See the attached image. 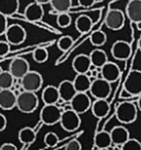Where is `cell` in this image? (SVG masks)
I'll list each match as a JSON object with an SVG mask.
<instances>
[{"label": "cell", "mask_w": 141, "mask_h": 150, "mask_svg": "<svg viewBox=\"0 0 141 150\" xmlns=\"http://www.w3.org/2000/svg\"><path fill=\"white\" fill-rule=\"evenodd\" d=\"M138 108L132 101H122L115 108V117L122 125H130L137 119Z\"/></svg>", "instance_id": "6da1fadb"}, {"label": "cell", "mask_w": 141, "mask_h": 150, "mask_svg": "<svg viewBox=\"0 0 141 150\" xmlns=\"http://www.w3.org/2000/svg\"><path fill=\"white\" fill-rule=\"evenodd\" d=\"M39 100L34 92L23 91L17 96L16 107L23 113H32L37 109Z\"/></svg>", "instance_id": "7a4b0ae2"}, {"label": "cell", "mask_w": 141, "mask_h": 150, "mask_svg": "<svg viewBox=\"0 0 141 150\" xmlns=\"http://www.w3.org/2000/svg\"><path fill=\"white\" fill-rule=\"evenodd\" d=\"M60 125L62 129L69 133L75 132L79 129L81 125L80 114L75 112L72 109H67V110L62 111V115L60 118Z\"/></svg>", "instance_id": "3957f363"}, {"label": "cell", "mask_w": 141, "mask_h": 150, "mask_svg": "<svg viewBox=\"0 0 141 150\" xmlns=\"http://www.w3.org/2000/svg\"><path fill=\"white\" fill-rule=\"evenodd\" d=\"M62 108L57 104H44L40 111V120L46 125H54L60 121Z\"/></svg>", "instance_id": "277c9868"}, {"label": "cell", "mask_w": 141, "mask_h": 150, "mask_svg": "<svg viewBox=\"0 0 141 150\" xmlns=\"http://www.w3.org/2000/svg\"><path fill=\"white\" fill-rule=\"evenodd\" d=\"M43 84L42 75L37 71L29 70L23 77L21 78V86L24 91L37 93Z\"/></svg>", "instance_id": "5b68a950"}, {"label": "cell", "mask_w": 141, "mask_h": 150, "mask_svg": "<svg viewBox=\"0 0 141 150\" xmlns=\"http://www.w3.org/2000/svg\"><path fill=\"white\" fill-rule=\"evenodd\" d=\"M89 93L95 99H108L111 94V83L103 78H95L91 82Z\"/></svg>", "instance_id": "8992f818"}, {"label": "cell", "mask_w": 141, "mask_h": 150, "mask_svg": "<svg viewBox=\"0 0 141 150\" xmlns=\"http://www.w3.org/2000/svg\"><path fill=\"white\" fill-rule=\"evenodd\" d=\"M5 40L9 42L11 45H20L26 40L27 37V32L25 28L18 24L7 26L6 31L4 33Z\"/></svg>", "instance_id": "52a82bcc"}, {"label": "cell", "mask_w": 141, "mask_h": 150, "mask_svg": "<svg viewBox=\"0 0 141 150\" xmlns=\"http://www.w3.org/2000/svg\"><path fill=\"white\" fill-rule=\"evenodd\" d=\"M126 23V15L120 9H109L105 16V25L108 29L118 31L122 29Z\"/></svg>", "instance_id": "ba28073f"}, {"label": "cell", "mask_w": 141, "mask_h": 150, "mask_svg": "<svg viewBox=\"0 0 141 150\" xmlns=\"http://www.w3.org/2000/svg\"><path fill=\"white\" fill-rule=\"evenodd\" d=\"M124 90H126L131 96L138 97L141 95V71L131 70L124 83Z\"/></svg>", "instance_id": "9c48e42d"}, {"label": "cell", "mask_w": 141, "mask_h": 150, "mask_svg": "<svg viewBox=\"0 0 141 150\" xmlns=\"http://www.w3.org/2000/svg\"><path fill=\"white\" fill-rule=\"evenodd\" d=\"M71 109L78 114H83L89 109H91L92 100L87 93H76L69 102Z\"/></svg>", "instance_id": "30bf717a"}, {"label": "cell", "mask_w": 141, "mask_h": 150, "mask_svg": "<svg viewBox=\"0 0 141 150\" xmlns=\"http://www.w3.org/2000/svg\"><path fill=\"white\" fill-rule=\"evenodd\" d=\"M110 52H111V56L115 60L126 61L131 56L132 47H131V44L128 41L118 40V41H115L112 44L111 48H110Z\"/></svg>", "instance_id": "8fae6325"}, {"label": "cell", "mask_w": 141, "mask_h": 150, "mask_svg": "<svg viewBox=\"0 0 141 150\" xmlns=\"http://www.w3.org/2000/svg\"><path fill=\"white\" fill-rule=\"evenodd\" d=\"M30 70V65L24 58H15L9 64V72L16 79H21L24 75Z\"/></svg>", "instance_id": "7c38bea8"}, {"label": "cell", "mask_w": 141, "mask_h": 150, "mask_svg": "<svg viewBox=\"0 0 141 150\" xmlns=\"http://www.w3.org/2000/svg\"><path fill=\"white\" fill-rule=\"evenodd\" d=\"M113 148L122 149V145L130 138V132L124 125H116L109 132Z\"/></svg>", "instance_id": "4fadbf2b"}, {"label": "cell", "mask_w": 141, "mask_h": 150, "mask_svg": "<svg viewBox=\"0 0 141 150\" xmlns=\"http://www.w3.org/2000/svg\"><path fill=\"white\" fill-rule=\"evenodd\" d=\"M101 75L102 78L105 80H107L110 83H113V82H116L118 79H120V67L113 62H107L101 67Z\"/></svg>", "instance_id": "5bb4252c"}, {"label": "cell", "mask_w": 141, "mask_h": 150, "mask_svg": "<svg viewBox=\"0 0 141 150\" xmlns=\"http://www.w3.org/2000/svg\"><path fill=\"white\" fill-rule=\"evenodd\" d=\"M44 11L42 4H39L37 2H31L26 6L24 11V16H25L26 21L32 22V23H37L40 22L43 18Z\"/></svg>", "instance_id": "9a60e30c"}, {"label": "cell", "mask_w": 141, "mask_h": 150, "mask_svg": "<svg viewBox=\"0 0 141 150\" xmlns=\"http://www.w3.org/2000/svg\"><path fill=\"white\" fill-rule=\"evenodd\" d=\"M126 17L132 23H141V0H129L126 5Z\"/></svg>", "instance_id": "2e32d148"}, {"label": "cell", "mask_w": 141, "mask_h": 150, "mask_svg": "<svg viewBox=\"0 0 141 150\" xmlns=\"http://www.w3.org/2000/svg\"><path fill=\"white\" fill-rule=\"evenodd\" d=\"M17 95L11 88L0 90V108L2 110H11L16 107Z\"/></svg>", "instance_id": "e0dca14e"}, {"label": "cell", "mask_w": 141, "mask_h": 150, "mask_svg": "<svg viewBox=\"0 0 141 150\" xmlns=\"http://www.w3.org/2000/svg\"><path fill=\"white\" fill-rule=\"evenodd\" d=\"M92 113L97 118H103L109 113L110 104L107 99H95L91 105Z\"/></svg>", "instance_id": "ac0fdd59"}, {"label": "cell", "mask_w": 141, "mask_h": 150, "mask_svg": "<svg viewBox=\"0 0 141 150\" xmlns=\"http://www.w3.org/2000/svg\"><path fill=\"white\" fill-rule=\"evenodd\" d=\"M58 91H59V95H60V99L65 103L70 102L71 99L77 93L74 86H73V82L67 79L60 82V84L58 86Z\"/></svg>", "instance_id": "d6986e66"}, {"label": "cell", "mask_w": 141, "mask_h": 150, "mask_svg": "<svg viewBox=\"0 0 141 150\" xmlns=\"http://www.w3.org/2000/svg\"><path fill=\"white\" fill-rule=\"evenodd\" d=\"M91 65L92 63L91 60H90V57L85 54H77L72 61V68L76 72V74H78V73H87V71L90 69Z\"/></svg>", "instance_id": "ffe728a7"}, {"label": "cell", "mask_w": 141, "mask_h": 150, "mask_svg": "<svg viewBox=\"0 0 141 150\" xmlns=\"http://www.w3.org/2000/svg\"><path fill=\"white\" fill-rule=\"evenodd\" d=\"M94 148L97 149H109L112 145L110 134L107 131H100L94 137Z\"/></svg>", "instance_id": "44dd1931"}, {"label": "cell", "mask_w": 141, "mask_h": 150, "mask_svg": "<svg viewBox=\"0 0 141 150\" xmlns=\"http://www.w3.org/2000/svg\"><path fill=\"white\" fill-rule=\"evenodd\" d=\"M41 99L44 104H57L60 100L58 86H48L43 88L41 94Z\"/></svg>", "instance_id": "7402d4cb"}, {"label": "cell", "mask_w": 141, "mask_h": 150, "mask_svg": "<svg viewBox=\"0 0 141 150\" xmlns=\"http://www.w3.org/2000/svg\"><path fill=\"white\" fill-rule=\"evenodd\" d=\"M73 86L77 93H88L91 86V78L85 73H78L73 79Z\"/></svg>", "instance_id": "603a6c76"}, {"label": "cell", "mask_w": 141, "mask_h": 150, "mask_svg": "<svg viewBox=\"0 0 141 150\" xmlns=\"http://www.w3.org/2000/svg\"><path fill=\"white\" fill-rule=\"evenodd\" d=\"M20 7V0H0V13L9 18L18 13Z\"/></svg>", "instance_id": "cb8c5ba5"}, {"label": "cell", "mask_w": 141, "mask_h": 150, "mask_svg": "<svg viewBox=\"0 0 141 150\" xmlns=\"http://www.w3.org/2000/svg\"><path fill=\"white\" fill-rule=\"evenodd\" d=\"M36 137H37V133L34 131L33 127H22L19 131V141L22 144L32 145L35 142Z\"/></svg>", "instance_id": "d4e9b609"}, {"label": "cell", "mask_w": 141, "mask_h": 150, "mask_svg": "<svg viewBox=\"0 0 141 150\" xmlns=\"http://www.w3.org/2000/svg\"><path fill=\"white\" fill-rule=\"evenodd\" d=\"M94 22L91 17L87 15H81L75 20V28L81 34H85L93 27Z\"/></svg>", "instance_id": "484cf974"}, {"label": "cell", "mask_w": 141, "mask_h": 150, "mask_svg": "<svg viewBox=\"0 0 141 150\" xmlns=\"http://www.w3.org/2000/svg\"><path fill=\"white\" fill-rule=\"evenodd\" d=\"M89 57L92 65L94 67H96V68H101L108 61V57L106 54V52L103 50H100V48L92 50Z\"/></svg>", "instance_id": "4316f807"}, {"label": "cell", "mask_w": 141, "mask_h": 150, "mask_svg": "<svg viewBox=\"0 0 141 150\" xmlns=\"http://www.w3.org/2000/svg\"><path fill=\"white\" fill-rule=\"evenodd\" d=\"M50 4L53 11L57 13H69L72 7V0H51Z\"/></svg>", "instance_id": "83f0119b"}, {"label": "cell", "mask_w": 141, "mask_h": 150, "mask_svg": "<svg viewBox=\"0 0 141 150\" xmlns=\"http://www.w3.org/2000/svg\"><path fill=\"white\" fill-rule=\"evenodd\" d=\"M107 41V35L102 30H96L90 35V42L94 46H102Z\"/></svg>", "instance_id": "f1b7e54d"}, {"label": "cell", "mask_w": 141, "mask_h": 150, "mask_svg": "<svg viewBox=\"0 0 141 150\" xmlns=\"http://www.w3.org/2000/svg\"><path fill=\"white\" fill-rule=\"evenodd\" d=\"M16 78L9 71H1L0 73V90L2 88H13Z\"/></svg>", "instance_id": "f546056e"}, {"label": "cell", "mask_w": 141, "mask_h": 150, "mask_svg": "<svg viewBox=\"0 0 141 150\" xmlns=\"http://www.w3.org/2000/svg\"><path fill=\"white\" fill-rule=\"evenodd\" d=\"M73 42V38L69 35H63L59 38V40L57 41V45H58V48L62 52H67L71 48Z\"/></svg>", "instance_id": "4dcf8cb0"}, {"label": "cell", "mask_w": 141, "mask_h": 150, "mask_svg": "<svg viewBox=\"0 0 141 150\" xmlns=\"http://www.w3.org/2000/svg\"><path fill=\"white\" fill-rule=\"evenodd\" d=\"M32 57H33V60L35 61L36 63H44L48 61V52L46 47H37L34 50L33 54H32Z\"/></svg>", "instance_id": "1f68e13d"}, {"label": "cell", "mask_w": 141, "mask_h": 150, "mask_svg": "<svg viewBox=\"0 0 141 150\" xmlns=\"http://www.w3.org/2000/svg\"><path fill=\"white\" fill-rule=\"evenodd\" d=\"M71 22H72V19L69 13H59L57 16V24L59 27L67 28L71 25Z\"/></svg>", "instance_id": "d6a6232c"}, {"label": "cell", "mask_w": 141, "mask_h": 150, "mask_svg": "<svg viewBox=\"0 0 141 150\" xmlns=\"http://www.w3.org/2000/svg\"><path fill=\"white\" fill-rule=\"evenodd\" d=\"M122 150H141V142L134 138H129L122 145Z\"/></svg>", "instance_id": "836d02e7"}, {"label": "cell", "mask_w": 141, "mask_h": 150, "mask_svg": "<svg viewBox=\"0 0 141 150\" xmlns=\"http://www.w3.org/2000/svg\"><path fill=\"white\" fill-rule=\"evenodd\" d=\"M44 144H46L48 147H56L57 144L59 143V137L56 133L54 132H50L44 136Z\"/></svg>", "instance_id": "e575fe53"}, {"label": "cell", "mask_w": 141, "mask_h": 150, "mask_svg": "<svg viewBox=\"0 0 141 150\" xmlns=\"http://www.w3.org/2000/svg\"><path fill=\"white\" fill-rule=\"evenodd\" d=\"M63 148L66 150H80L83 148V146H81L80 142L78 140L73 139L71 141H69L65 146H63Z\"/></svg>", "instance_id": "d590c367"}, {"label": "cell", "mask_w": 141, "mask_h": 150, "mask_svg": "<svg viewBox=\"0 0 141 150\" xmlns=\"http://www.w3.org/2000/svg\"><path fill=\"white\" fill-rule=\"evenodd\" d=\"M11 52V44L6 40H0V58L6 56Z\"/></svg>", "instance_id": "8d00e7d4"}, {"label": "cell", "mask_w": 141, "mask_h": 150, "mask_svg": "<svg viewBox=\"0 0 141 150\" xmlns=\"http://www.w3.org/2000/svg\"><path fill=\"white\" fill-rule=\"evenodd\" d=\"M7 26H9V23H7V17L0 13V36L4 35Z\"/></svg>", "instance_id": "74e56055"}, {"label": "cell", "mask_w": 141, "mask_h": 150, "mask_svg": "<svg viewBox=\"0 0 141 150\" xmlns=\"http://www.w3.org/2000/svg\"><path fill=\"white\" fill-rule=\"evenodd\" d=\"M7 125V119L5 117V115H3L2 113H0V132H3L6 129Z\"/></svg>", "instance_id": "f35d334b"}, {"label": "cell", "mask_w": 141, "mask_h": 150, "mask_svg": "<svg viewBox=\"0 0 141 150\" xmlns=\"http://www.w3.org/2000/svg\"><path fill=\"white\" fill-rule=\"evenodd\" d=\"M77 1H78L79 5L83 7H91L96 2V0H77Z\"/></svg>", "instance_id": "ab89813d"}, {"label": "cell", "mask_w": 141, "mask_h": 150, "mask_svg": "<svg viewBox=\"0 0 141 150\" xmlns=\"http://www.w3.org/2000/svg\"><path fill=\"white\" fill-rule=\"evenodd\" d=\"M0 149L1 150H17L18 147L15 144L11 143V142H7V143H4L0 146Z\"/></svg>", "instance_id": "60d3db41"}, {"label": "cell", "mask_w": 141, "mask_h": 150, "mask_svg": "<svg viewBox=\"0 0 141 150\" xmlns=\"http://www.w3.org/2000/svg\"><path fill=\"white\" fill-rule=\"evenodd\" d=\"M120 99H125V100H128V99H130V98H133V96H131V95L129 94L126 90H124V88H122V94L120 95Z\"/></svg>", "instance_id": "b9f144b4"}, {"label": "cell", "mask_w": 141, "mask_h": 150, "mask_svg": "<svg viewBox=\"0 0 141 150\" xmlns=\"http://www.w3.org/2000/svg\"><path fill=\"white\" fill-rule=\"evenodd\" d=\"M33 1H35V2H37V3H39V4L44 5V4H48V3H50L51 0H33Z\"/></svg>", "instance_id": "7bdbcfd3"}, {"label": "cell", "mask_w": 141, "mask_h": 150, "mask_svg": "<svg viewBox=\"0 0 141 150\" xmlns=\"http://www.w3.org/2000/svg\"><path fill=\"white\" fill-rule=\"evenodd\" d=\"M138 100H137V108L139 109V110L141 111V95L140 96H138Z\"/></svg>", "instance_id": "ee69618b"}, {"label": "cell", "mask_w": 141, "mask_h": 150, "mask_svg": "<svg viewBox=\"0 0 141 150\" xmlns=\"http://www.w3.org/2000/svg\"><path fill=\"white\" fill-rule=\"evenodd\" d=\"M138 47H139V50H140V52H141V37L139 38V40H138Z\"/></svg>", "instance_id": "f6af8a7d"}, {"label": "cell", "mask_w": 141, "mask_h": 150, "mask_svg": "<svg viewBox=\"0 0 141 150\" xmlns=\"http://www.w3.org/2000/svg\"><path fill=\"white\" fill-rule=\"evenodd\" d=\"M1 71H2V68H1V66H0V73H1Z\"/></svg>", "instance_id": "bcb514c9"}]
</instances>
